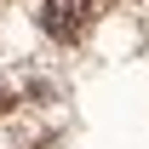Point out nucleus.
Instances as JSON below:
<instances>
[{"mask_svg": "<svg viewBox=\"0 0 149 149\" xmlns=\"http://www.w3.org/2000/svg\"><path fill=\"white\" fill-rule=\"evenodd\" d=\"M86 17H92V0H46L40 6V29L52 40H80Z\"/></svg>", "mask_w": 149, "mask_h": 149, "instance_id": "f257e3e1", "label": "nucleus"}]
</instances>
